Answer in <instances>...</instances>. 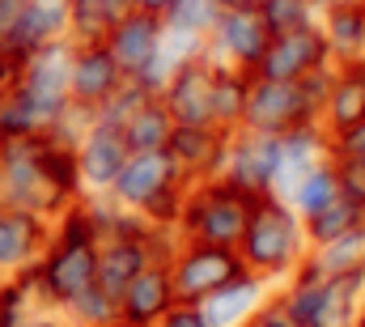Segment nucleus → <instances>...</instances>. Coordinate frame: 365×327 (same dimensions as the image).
I'll use <instances>...</instances> for the list:
<instances>
[{"instance_id":"nucleus-1","label":"nucleus","mask_w":365,"mask_h":327,"mask_svg":"<svg viewBox=\"0 0 365 327\" xmlns=\"http://www.w3.org/2000/svg\"><path fill=\"white\" fill-rule=\"evenodd\" d=\"M81 196L86 187L77 170V145L51 132L0 141V204H17L56 221Z\"/></svg>"},{"instance_id":"nucleus-2","label":"nucleus","mask_w":365,"mask_h":327,"mask_svg":"<svg viewBox=\"0 0 365 327\" xmlns=\"http://www.w3.org/2000/svg\"><path fill=\"white\" fill-rule=\"evenodd\" d=\"M238 255H242L247 272L264 276L268 285H280L284 276H293L302 268V259L310 255L302 217L293 213V204L272 196V191L268 196H255L251 217H247V230L238 238Z\"/></svg>"},{"instance_id":"nucleus-3","label":"nucleus","mask_w":365,"mask_h":327,"mask_svg":"<svg viewBox=\"0 0 365 327\" xmlns=\"http://www.w3.org/2000/svg\"><path fill=\"white\" fill-rule=\"evenodd\" d=\"M106 196L119 208L140 213L149 226L175 230L182 213V196H187V178L166 149H145V154H128V162L115 174Z\"/></svg>"},{"instance_id":"nucleus-4","label":"nucleus","mask_w":365,"mask_h":327,"mask_svg":"<svg viewBox=\"0 0 365 327\" xmlns=\"http://www.w3.org/2000/svg\"><path fill=\"white\" fill-rule=\"evenodd\" d=\"M255 196H247L242 187H234L230 178H195L187 183L179 213V238H195V243H217V246H238L247 217H251Z\"/></svg>"},{"instance_id":"nucleus-5","label":"nucleus","mask_w":365,"mask_h":327,"mask_svg":"<svg viewBox=\"0 0 365 327\" xmlns=\"http://www.w3.org/2000/svg\"><path fill=\"white\" fill-rule=\"evenodd\" d=\"M247 263L238 255V246H217V243H195L179 238L170 255V281H175V298L200 306L208 293H217L221 285H230L234 276H242Z\"/></svg>"},{"instance_id":"nucleus-6","label":"nucleus","mask_w":365,"mask_h":327,"mask_svg":"<svg viewBox=\"0 0 365 327\" xmlns=\"http://www.w3.org/2000/svg\"><path fill=\"white\" fill-rule=\"evenodd\" d=\"M68 64H73V39H56V43L30 51L21 60V69H17L13 85L34 102V111L43 115L47 128L73 106V98H68Z\"/></svg>"},{"instance_id":"nucleus-7","label":"nucleus","mask_w":365,"mask_h":327,"mask_svg":"<svg viewBox=\"0 0 365 327\" xmlns=\"http://www.w3.org/2000/svg\"><path fill=\"white\" fill-rule=\"evenodd\" d=\"M302 124H319V111L310 106L302 81H268V77H251L247 94V111H242V128L247 132H264V136H284Z\"/></svg>"},{"instance_id":"nucleus-8","label":"nucleus","mask_w":365,"mask_h":327,"mask_svg":"<svg viewBox=\"0 0 365 327\" xmlns=\"http://www.w3.org/2000/svg\"><path fill=\"white\" fill-rule=\"evenodd\" d=\"M268 26L259 21V13L251 9H225L217 17V26L208 30L204 39V56L212 64H225V69H242V73H255V64L264 60L268 51Z\"/></svg>"},{"instance_id":"nucleus-9","label":"nucleus","mask_w":365,"mask_h":327,"mask_svg":"<svg viewBox=\"0 0 365 327\" xmlns=\"http://www.w3.org/2000/svg\"><path fill=\"white\" fill-rule=\"evenodd\" d=\"M280 174V136H264V132H230V149H225V166L221 178H230L234 187H242L247 196H268Z\"/></svg>"},{"instance_id":"nucleus-10","label":"nucleus","mask_w":365,"mask_h":327,"mask_svg":"<svg viewBox=\"0 0 365 327\" xmlns=\"http://www.w3.org/2000/svg\"><path fill=\"white\" fill-rule=\"evenodd\" d=\"M327 64H336V60H331V47H327L323 30H319V21H314V26H306V30L268 39V51H264V60L255 64V77H268V81H302L306 73L327 69Z\"/></svg>"},{"instance_id":"nucleus-11","label":"nucleus","mask_w":365,"mask_h":327,"mask_svg":"<svg viewBox=\"0 0 365 327\" xmlns=\"http://www.w3.org/2000/svg\"><path fill=\"white\" fill-rule=\"evenodd\" d=\"M128 141H123V128L106 124V119H90L81 141H77V170H81V187L86 196H106L115 174L128 162Z\"/></svg>"},{"instance_id":"nucleus-12","label":"nucleus","mask_w":365,"mask_h":327,"mask_svg":"<svg viewBox=\"0 0 365 327\" xmlns=\"http://www.w3.org/2000/svg\"><path fill=\"white\" fill-rule=\"evenodd\" d=\"M128 81L106 43H73V64H68V98L81 111H98L119 85Z\"/></svg>"},{"instance_id":"nucleus-13","label":"nucleus","mask_w":365,"mask_h":327,"mask_svg":"<svg viewBox=\"0 0 365 327\" xmlns=\"http://www.w3.org/2000/svg\"><path fill=\"white\" fill-rule=\"evenodd\" d=\"M162 34H166V21L158 13H140L132 9L128 17H119L110 30H106V51L115 56V64L123 69V77H140L149 69V60L158 56L162 47Z\"/></svg>"},{"instance_id":"nucleus-14","label":"nucleus","mask_w":365,"mask_h":327,"mask_svg":"<svg viewBox=\"0 0 365 327\" xmlns=\"http://www.w3.org/2000/svg\"><path fill=\"white\" fill-rule=\"evenodd\" d=\"M225 149H230V132L212 128V124H175L166 154L175 158L187 183L195 178H217L225 166Z\"/></svg>"},{"instance_id":"nucleus-15","label":"nucleus","mask_w":365,"mask_h":327,"mask_svg":"<svg viewBox=\"0 0 365 327\" xmlns=\"http://www.w3.org/2000/svg\"><path fill=\"white\" fill-rule=\"evenodd\" d=\"M51 243V221L17 208V204H0V268L13 276L30 263H38V255Z\"/></svg>"},{"instance_id":"nucleus-16","label":"nucleus","mask_w":365,"mask_h":327,"mask_svg":"<svg viewBox=\"0 0 365 327\" xmlns=\"http://www.w3.org/2000/svg\"><path fill=\"white\" fill-rule=\"evenodd\" d=\"M175 281H170V263L153 259L145 272L132 276V285L119 293V323L128 327H158V319L175 306Z\"/></svg>"},{"instance_id":"nucleus-17","label":"nucleus","mask_w":365,"mask_h":327,"mask_svg":"<svg viewBox=\"0 0 365 327\" xmlns=\"http://www.w3.org/2000/svg\"><path fill=\"white\" fill-rule=\"evenodd\" d=\"M158 98L166 102L175 124H212V60L208 56L187 60L179 73L162 85Z\"/></svg>"},{"instance_id":"nucleus-18","label":"nucleus","mask_w":365,"mask_h":327,"mask_svg":"<svg viewBox=\"0 0 365 327\" xmlns=\"http://www.w3.org/2000/svg\"><path fill=\"white\" fill-rule=\"evenodd\" d=\"M56 39H68V0H26L21 17L0 39V51H9L13 60H26L30 51Z\"/></svg>"},{"instance_id":"nucleus-19","label":"nucleus","mask_w":365,"mask_h":327,"mask_svg":"<svg viewBox=\"0 0 365 327\" xmlns=\"http://www.w3.org/2000/svg\"><path fill=\"white\" fill-rule=\"evenodd\" d=\"M319 124L327 128V136H340V132L365 124V56L361 60H340L336 64Z\"/></svg>"},{"instance_id":"nucleus-20","label":"nucleus","mask_w":365,"mask_h":327,"mask_svg":"<svg viewBox=\"0 0 365 327\" xmlns=\"http://www.w3.org/2000/svg\"><path fill=\"white\" fill-rule=\"evenodd\" d=\"M276 285H268L264 276H255V272H242V276H234L230 285H221L217 293H208L204 302H200V311L208 315V323L212 327H247L251 323V315L272 298Z\"/></svg>"},{"instance_id":"nucleus-21","label":"nucleus","mask_w":365,"mask_h":327,"mask_svg":"<svg viewBox=\"0 0 365 327\" xmlns=\"http://www.w3.org/2000/svg\"><path fill=\"white\" fill-rule=\"evenodd\" d=\"M327 158H331V136H327L323 124H302V128L284 132V136H280V174H276L272 196L284 200L289 187H293L310 166L327 162Z\"/></svg>"},{"instance_id":"nucleus-22","label":"nucleus","mask_w":365,"mask_h":327,"mask_svg":"<svg viewBox=\"0 0 365 327\" xmlns=\"http://www.w3.org/2000/svg\"><path fill=\"white\" fill-rule=\"evenodd\" d=\"M323 293H327V276H323L310 259H302V268H297L293 276H284L272 289V298L284 306V315L297 327H314L319 306H323Z\"/></svg>"},{"instance_id":"nucleus-23","label":"nucleus","mask_w":365,"mask_h":327,"mask_svg":"<svg viewBox=\"0 0 365 327\" xmlns=\"http://www.w3.org/2000/svg\"><path fill=\"white\" fill-rule=\"evenodd\" d=\"M319 30L331 47V60H361L365 56V9L357 0H336L319 13Z\"/></svg>"},{"instance_id":"nucleus-24","label":"nucleus","mask_w":365,"mask_h":327,"mask_svg":"<svg viewBox=\"0 0 365 327\" xmlns=\"http://www.w3.org/2000/svg\"><path fill=\"white\" fill-rule=\"evenodd\" d=\"M251 77H255V73L212 64V124H217L221 132H238V128H242V111H247Z\"/></svg>"},{"instance_id":"nucleus-25","label":"nucleus","mask_w":365,"mask_h":327,"mask_svg":"<svg viewBox=\"0 0 365 327\" xmlns=\"http://www.w3.org/2000/svg\"><path fill=\"white\" fill-rule=\"evenodd\" d=\"M136 0H68V39L73 43H102L106 30L128 17Z\"/></svg>"},{"instance_id":"nucleus-26","label":"nucleus","mask_w":365,"mask_h":327,"mask_svg":"<svg viewBox=\"0 0 365 327\" xmlns=\"http://www.w3.org/2000/svg\"><path fill=\"white\" fill-rule=\"evenodd\" d=\"M170 132H175V115L166 111V102H162L158 94L145 98V102L128 115V124H123V141H128L132 154L166 149V145H170Z\"/></svg>"},{"instance_id":"nucleus-27","label":"nucleus","mask_w":365,"mask_h":327,"mask_svg":"<svg viewBox=\"0 0 365 327\" xmlns=\"http://www.w3.org/2000/svg\"><path fill=\"white\" fill-rule=\"evenodd\" d=\"M340 196V178H336V162L327 158V162H319V166H310L293 187H289V204H293V213L297 217H314L319 208H327L331 200Z\"/></svg>"},{"instance_id":"nucleus-28","label":"nucleus","mask_w":365,"mask_h":327,"mask_svg":"<svg viewBox=\"0 0 365 327\" xmlns=\"http://www.w3.org/2000/svg\"><path fill=\"white\" fill-rule=\"evenodd\" d=\"M365 226V208L361 204H353L349 196H336L327 208H319L314 217H302V230H306V243L310 246H323L331 243V238H340V234H349V230H357Z\"/></svg>"},{"instance_id":"nucleus-29","label":"nucleus","mask_w":365,"mask_h":327,"mask_svg":"<svg viewBox=\"0 0 365 327\" xmlns=\"http://www.w3.org/2000/svg\"><path fill=\"white\" fill-rule=\"evenodd\" d=\"M306 259H310L323 276L361 272L365 268V226H357V230H349V234H340V238H331V243H323V246H310Z\"/></svg>"},{"instance_id":"nucleus-30","label":"nucleus","mask_w":365,"mask_h":327,"mask_svg":"<svg viewBox=\"0 0 365 327\" xmlns=\"http://www.w3.org/2000/svg\"><path fill=\"white\" fill-rule=\"evenodd\" d=\"M221 13H225L221 0H175V4L162 13V21H166V30H175V34L208 39V30L217 26Z\"/></svg>"},{"instance_id":"nucleus-31","label":"nucleus","mask_w":365,"mask_h":327,"mask_svg":"<svg viewBox=\"0 0 365 327\" xmlns=\"http://www.w3.org/2000/svg\"><path fill=\"white\" fill-rule=\"evenodd\" d=\"M64 315L73 327H110L119 323V298H110L102 285H90Z\"/></svg>"},{"instance_id":"nucleus-32","label":"nucleus","mask_w":365,"mask_h":327,"mask_svg":"<svg viewBox=\"0 0 365 327\" xmlns=\"http://www.w3.org/2000/svg\"><path fill=\"white\" fill-rule=\"evenodd\" d=\"M259 21L268 26V34H293V30H306V26H314L319 21V13L306 4V0H264L259 9Z\"/></svg>"},{"instance_id":"nucleus-33","label":"nucleus","mask_w":365,"mask_h":327,"mask_svg":"<svg viewBox=\"0 0 365 327\" xmlns=\"http://www.w3.org/2000/svg\"><path fill=\"white\" fill-rule=\"evenodd\" d=\"M145 98H153V94H149L140 81H132V77H128V81L119 85V89H115V94H110V98H106L98 111H93V119H106V124L123 128V124H128V115H132V111H136Z\"/></svg>"},{"instance_id":"nucleus-34","label":"nucleus","mask_w":365,"mask_h":327,"mask_svg":"<svg viewBox=\"0 0 365 327\" xmlns=\"http://www.w3.org/2000/svg\"><path fill=\"white\" fill-rule=\"evenodd\" d=\"M331 162H336V178H340V196H349L353 204L365 208V158L340 154V158H331Z\"/></svg>"},{"instance_id":"nucleus-35","label":"nucleus","mask_w":365,"mask_h":327,"mask_svg":"<svg viewBox=\"0 0 365 327\" xmlns=\"http://www.w3.org/2000/svg\"><path fill=\"white\" fill-rule=\"evenodd\" d=\"M158 327H212V323H208V315H204L200 306H191V302H175V306L158 319Z\"/></svg>"},{"instance_id":"nucleus-36","label":"nucleus","mask_w":365,"mask_h":327,"mask_svg":"<svg viewBox=\"0 0 365 327\" xmlns=\"http://www.w3.org/2000/svg\"><path fill=\"white\" fill-rule=\"evenodd\" d=\"M340 154L365 158V124L349 128V132H340V136H331V158H340Z\"/></svg>"},{"instance_id":"nucleus-37","label":"nucleus","mask_w":365,"mask_h":327,"mask_svg":"<svg viewBox=\"0 0 365 327\" xmlns=\"http://www.w3.org/2000/svg\"><path fill=\"white\" fill-rule=\"evenodd\" d=\"M247 327H297V323L284 315V306H280L276 298H268V302H264V306L251 315V323H247Z\"/></svg>"},{"instance_id":"nucleus-38","label":"nucleus","mask_w":365,"mask_h":327,"mask_svg":"<svg viewBox=\"0 0 365 327\" xmlns=\"http://www.w3.org/2000/svg\"><path fill=\"white\" fill-rule=\"evenodd\" d=\"M21 9H26V0H0V39L13 30V21L21 17Z\"/></svg>"},{"instance_id":"nucleus-39","label":"nucleus","mask_w":365,"mask_h":327,"mask_svg":"<svg viewBox=\"0 0 365 327\" xmlns=\"http://www.w3.org/2000/svg\"><path fill=\"white\" fill-rule=\"evenodd\" d=\"M21 327H73L68 319H60V315H51V311H38V315H30Z\"/></svg>"},{"instance_id":"nucleus-40","label":"nucleus","mask_w":365,"mask_h":327,"mask_svg":"<svg viewBox=\"0 0 365 327\" xmlns=\"http://www.w3.org/2000/svg\"><path fill=\"white\" fill-rule=\"evenodd\" d=\"M170 4H175V0H136V9H140V13H158V17H162Z\"/></svg>"},{"instance_id":"nucleus-41","label":"nucleus","mask_w":365,"mask_h":327,"mask_svg":"<svg viewBox=\"0 0 365 327\" xmlns=\"http://www.w3.org/2000/svg\"><path fill=\"white\" fill-rule=\"evenodd\" d=\"M259 4H264V0H221V9H251V13H255Z\"/></svg>"},{"instance_id":"nucleus-42","label":"nucleus","mask_w":365,"mask_h":327,"mask_svg":"<svg viewBox=\"0 0 365 327\" xmlns=\"http://www.w3.org/2000/svg\"><path fill=\"white\" fill-rule=\"evenodd\" d=\"M306 4H310V9H314V13H323V9H331V4H336V0H306Z\"/></svg>"},{"instance_id":"nucleus-43","label":"nucleus","mask_w":365,"mask_h":327,"mask_svg":"<svg viewBox=\"0 0 365 327\" xmlns=\"http://www.w3.org/2000/svg\"><path fill=\"white\" fill-rule=\"evenodd\" d=\"M4 289H9V272L0 268V298H4Z\"/></svg>"},{"instance_id":"nucleus-44","label":"nucleus","mask_w":365,"mask_h":327,"mask_svg":"<svg viewBox=\"0 0 365 327\" xmlns=\"http://www.w3.org/2000/svg\"><path fill=\"white\" fill-rule=\"evenodd\" d=\"M353 327H365V298H361V311H357V323Z\"/></svg>"},{"instance_id":"nucleus-45","label":"nucleus","mask_w":365,"mask_h":327,"mask_svg":"<svg viewBox=\"0 0 365 327\" xmlns=\"http://www.w3.org/2000/svg\"><path fill=\"white\" fill-rule=\"evenodd\" d=\"M110 327H128V323H110Z\"/></svg>"},{"instance_id":"nucleus-46","label":"nucleus","mask_w":365,"mask_h":327,"mask_svg":"<svg viewBox=\"0 0 365 327\" xmlns=\"http://www.w3.org/2000/svg\"><path fill=\"white\" fill-rule=\"evenodd\" d=\"M357 4H361V9H365V0H357Z\"/></svg>"}]
</instances>
